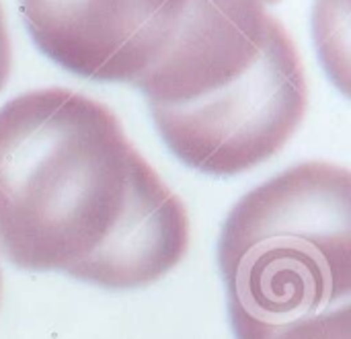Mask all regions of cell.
Instances as JSON below:
<instances>
[{
  "label": "cell",
  "mask_w": 351,
  "mask_h": 339,
  "mask_svg": "<svg viewBox=\"0 0 351 339\" xmlns=\"http://www.w3.org/2000/svg\"><path fill=\"white\" fill-rule=\"evenodd\" d=\"M187 0H19L33 43L64 70L136 84L162 62Z\"/></svg>",
  "instance_id": "277c9868"
},
{
  "label": "cell",
  "mask_w": 351,
  "mask_h": 339,
  "mask_svg": "<svg viewBox=\"0 0 351 339\" xmlns=\"http://www.w3.org/2000/svg\"><path fill=\"white\" fill-rule=\"evenodd\" d=\"M218 266L237 339L350 305V171L308 161L245 194L222 224Z\"/></svg>",
  "instance_id": "7a4b0ae2"
},
{
  "label": "cell",
  "mask_w": 351,
  "mask_h": 339,
  "mask_svg": "<svg viewBox=\"0 0 351 339\" xmlns=\"http://www.w3.org/2000/svg\"><path fill=\"white\" fill-rule=\"evenodd\" d=\"M150 163L101 101L62 86L0 107V249L27 272L93 284Z\"/></svg>",
  "instance_id": "6da1fadb"
},
{
  "label": "cell",
  "mask_w": 351,
  "mask_h": 339,
  "mask_svg": "<svg viewBox=\"0 0 351 339\" xmlns=\"http://www.w3.org/2000/svg\"><path fill=\"white\" fill-rule=\"evenodd\" d=\"M10 72H12V39H10L6 12L0 2V93L6 86Z\"/></svg>",
  "instance_id": "52a82bcc"
},
{
  "label": "cell",
  "mask_w": 351,
  "mask_h": 339,
  "mask_svg": "<svg viewBox=\"0 0 351 339\" xmlns=\"http://www.w3.org/2000/svg\"><path fill=\"white\" fill-rule=\"evenodd\" d=\"M280 0H187L177 37L134 86L148 105H179L243 76L261 56L269 4Z\"/></svg>",
  "instance_id": "5b68a950"
},
{
  "label": "cell",
  "mask_w": 351,
  "mask_h": 339,
  "mask_svg": "<svg viewBox=\"0 0 351 339\" xmlns=\"http://www.w3.org/2000/svg\"><path fill=\"white\" fill-rule=\"evenodd\" d=\"M269 339H351V307L343 305L321 315L290 323Z\"/></svg>",
  "instance_id": "8992f818"
},
{
  "label": "cell",
  "mask_w": 351,
  "mask_h": 339,
  "mask_svg": "<svg viewBox=\"0 0 351 339\" xmlns=\"http://www.w3.org/2000/svg\"><path fill=\"white\" fill-rule=\"evenodd\" d=\"M148 107L181 163L208 175H241L278 154L302 126L304 62L286 25L271 14L263 51L243 76L189 103Z\"/></svg>",
  "instance_id": "3957f363"
},
{
  "label": "cell",
  "mask_w": 351,
  "mask_h": 339,
  "mask_svg": "<svg viewBox=\"0 0 351 339\" xmlns=\"http://www.w3.org/2000/svg\"><path fill=\"white\" fill-rule=\"evenodd\" d=\"M0 296H2V274H0Z\"/></svg>",
  "instance_id": "ba28073f"
}]
</instances>
